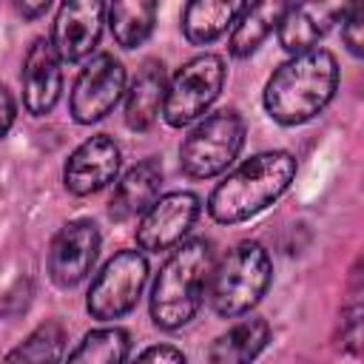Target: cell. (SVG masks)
Returning a JSON list of instances; mask_svg holds the SVG:
<instances>
[{
  "mask_svg": "<svg viewBox=\"0 0 364 364\" xmlns=\"http://www.w3.org/2000/svg\"><path fill=\"white\" fill-rule=\"evenodd\" d=\"M338 88V63L327 48H310L284 60L264 82V111L279 125H301L321 114Z\"/></svg>",
  "mask_w": 364,
  "mask_h": 364,
  "instance_id": "1",
  "label": "cell"
},
{
  "mask_svg": "<svg viewBox=\"0 0 364 364\" xmlns=\"http://www.w3.org/2000/svg\"><path fill=\"white\" fill-rule=\"evenodd\" d=\"M290 151H262L242 159L208 196V213L219 225H239L270 208L296 176Z\"/></svg>",
  "mask_w": 364,
  "mask_h": 364,
  "instance_id": "2",
  "label": "cell"
},
{
  "mask_svg": "<svg viewBox=\"0 0 364 364\" xmlns=\"http://www.w3.org/2000/svg\"><path fill=\"white\" fill-rule=\"evenodd\" d=\"M213 267V247L196 236L171 250L151 287V321L159 330L185 327L202 307Z\"/></svg>",
  "mask_w": 364,
  "mask_h": 364,
  "instance_id": "3",
  "label": "cell"
},
{
  "mask_svg": "<svg viewBox=\"0 0 364 364\" xmlns=\"http://www.w3.org/2000/svg\"><path fill=\"white\" fill-rule=\"evenodd\" d=\"M273 279V264L267 250L253 242H236L213 267L208 279V299L216 316L222 318H236L250 313L262 296L267 293Z\"/></svg>",
  "mask_w": 364,
  "mask_h": 364,
  "instance_id": "4",
  "label": "cell"
},
{
  "mask_svg": "<svg viewBox=\"0 0 364 364\" xmlns=\"http://www.w3.org/2000/svg\"><path fill=\"white\" fill-rule=\"evenodd\" d=\"M245 145V119L233 108H222L199 119L179 145V165L193 179L219 176L233 165Z\"/></svg>",
  "mask_w": 364,
  "mask_h": 364,
  "instance_id": "5",
  "label": "cell"
},
{
  "mask_svg": "<svg viewBox=\"0 0 364 364\" xmlns=\"http://www.w3.org/2000/svg\"><path fill=\"white\" fill-rule=\"evenodd\" d=\"M228 68L219 54H196L182 68L171 77L165 102H162V117L171 128H182L196 122L208 108L216 102L222 94Z\"/></svg>",
  "mask_w": 364,
  "mask_h": 364,
  "instance_id": "6",
  "label": "cell"
},
{
  "mask_svg": "<svg viewBox=\"0 0 364 364\" xmlns=\"http://www.w3.org/2000/svg\"><path fill=\"white\" fill-rule=\"evenodd\" d=\"M145 282H148V259L142 256V250H119L94 276L85 296V310L91 313V318L100 321L122 318L136 307Z\"/></svg>",
  "mask_w": 364,
  "mask_h": 364,
  "instance_id": "7",
  "label": "cell"
},
{
  "mask_svg": "<svg viewBox=\"0 0 364 364\" xmlns=\"http://www.w3.org/2000/svg\"><path fill=\"white\" fill-rule=\"evenodd\" d=\"M122 94H125V65L114 54L102 51L91 57L80 71L68 97V111L80 125H91L108 117L122 100Z\"/></svg>",
  "mask_w": 364,
  "mask_h": 364,
  "instance_id": "8",
  "label": "cell"
},
{
  "mask_svg": "<svg viewBox=\"0 0 364 364\" xmlns=\"http://www.w3.org/2000/svg\"><path fill=\"white\" fill-rule=\"evenodd\" d=\"M199 196L193 191H171L159 196L136 225V245L148 253L173 250L185 242L193 222L199 219Z\"/></svg>",
  "mask_w": 364,
  "mask_h": 364,
  "instance_id": "9",
  "label": "cell"
},
{
  "mask_svg": "<svg viewBox=\"0 0 364 364\" xmlns=\"http://www.w3.org/2000/svg\"><path fill=\"white\" fill-rule=\"evenodd\" d=\"M100 228L91 219L65 222L48 247V276L57 287H77L100 256Z\"/></svg>",
  "mask_w": 364,
  "mask_h": 364,
  "instance_id": "10",
  "label": "cell"
},
{
  "mask_svg": "<svg viewBox=\"0 0 364 364\" xmlns=\"http://www.w3.org/2000/svg\"><path fill=\"white\" fill-rule=\"evenodd\" d=\"M119 165H122L119 145L108 134H94L68 154L63 165V185L74 196L97 193L117 179Z\"/></svg>",
  "mask_w": 364,
  "mask_h": 364,
  "instance_id": "11",
  "label": "cell"
},
{
  "mask_svg": "<svg viewBox=\"0 0 364 364\" xmlns=\"http://www.w3.org/2000/svg\"><path fill=\"white\" fill-rule=\"evenodd\" d=\"M105 23V3L100 0H68L57 9L51 26V46L63 63L85 60L102 34Z\"/></svg>",
  "mask_w": 364,
  "mask_h": 364,
  "instance_id": "12",
  "label": "cell"
},
{
  "mask_svg": "<svg viewBox=\"0 0 364 364\" xmlns=\"http://www.w3.org/2000/svg\"><path fill=\"white\" fill-rule=\"evenodd\" d=\"M20 88H23V108L31 117L48 114L63 91V60L57 57L48 37H37L26 57L20 71Z\"/></svg>",
  "mask_w": 364,
  "mask_h": 364,
  "instance_id": "13",
  "label": "cell"
},
{
  "mask_svg": "<svg viewBox=\"0 0 364 364\" xmlns=\"http://www.w3.org/2000/svg\"><path fill=\"white\" fill-rule=\"evenodd\" d=\"M347 3H299V6H287L276 34H279V46L290 54H301L316 48V43L341 20Z\"/></svg>",
  "mask_w": 364,
  "mask_h": 364,
  "instance_id": "14",
  "label": "cell"
},
{
  "mask_svg": "<svg viewBox=\"0 0 364 364\" xmlns=\"http://www.w3.org/2000/svg\"><path fill=\"white\" fill-rule=\"evenodd\" d=\"M159 188H162V165L148 156L142 162H136L134 168H128L117 188L114 196L108 202V213L114 222H128L142 216L156 199H159Z\"/></svg>",
  "mask_w": 364,
  "mask_h": 364,
  "instance_id": "15",
  "label": "cell"
},
{
  "mask_svg": "<svg viewBox=\"0 0 364 364\" xmlns=\"http://www.w3.org/2000/svg\"><path fill=\"white\" fill-rule=\"evenodd\" d=\"M165 91H168L165 65L156 60L142 63L131 88L125 91V125L131 131H148L162 114Z\"/></svg>",
  "mask_w": 364,
  "mask_h": 364,
  "instance_id": "16",
  "label": "cell"
},
{
  "mask_svg": "<svg viewBox=\"0 0 364 364\" xmlns=\"http://www.w3.org/2000/svg\"><path fill=\"white\" fill-rule=\"evenodd\" d=\"M270 341V324L264 318H242L219 333L208 347V364H253Z\"/></svg>",
  "mask_w": 364,
  "mask_h": 364,
  "instance_id": "17",
  "label": "cell"
},
{
  "mask_svg": "<svg viewBox=\"0 0 364 364\" xmlns=\"http://www.w3.org/2000/svg\"><path fill=\"white\" fill-rule=\"evenodd\" d=\"M247 3L236 0H191L182 9V34L191 46H208L222 37Z\"/></svg>",
  "mask_w": 364,
  "mask_h": 364,
  "instance_id": "18",
  "label": "cell"
},
{
  "mask_svg": "<svg viewBox=\"0 0 364 364\" xmlns=\"http://www.w3.org/2000/svg\"><path fill=\"white\" fill-rule=\"evenodd\" d=\"M287 6L290 3H284V0H267V3L245 6V11L233 23V31H230V40H228V51L233 57H239V60L250 57L267 40V34L279 26V20H282Z\"/></svg>",
  "mask_w": 364,
  "mask_h": 364,
  "instance_id": "19",
  "label": "cell"
},
{
  "mask_svg": "<svg viewBox=\"0 0 364 364\" xmlns=\"http://www.w3.org/2000/svg\"><path fill=\"white\" fill-rule=\"evenodd\" d=\"M105 17H108V26H111V34H114L117 46L136 48L154 31L156 3H145V0L111 3V6H105Z\"/></svg>",
  "mask_w": 364,
  "mask_h": 364,
  "instance_id": "20",
  "label": "cell"
},
{
  "mask_svg": "<svg viewBox=\"0 0 364 364\" xmlns=\"http://www.w3.org/2000/svg\"><path fill=\"white\" fill-rule=\"evenodd\" d=\"M131 353V336L122 327H97L77 341L65 364H125Z\"/></svg>",
  "mask_w": 364,
  "mask_h": 364,
  "instance_id": "21",
  "label": "cell"
},
{
  "mask_svg": "<svg viewBox=\"0 0 364 364\" xmlns=\"http://www.w3.org/2000/svg\"><path fill=\"white\" fill-rule=\"evenodd\" d=\"M65 353V330L60 321L37 324L20 344H14L3 364H60Z\"/></svg>",
  "mask_w": 364,
  "mask_h": 364,
  "instance_id": "22",
  "label": "cell"
},
{
  "mask_svg": "<svg viewBox=\"0 0 364 364\" xmlns=\"http://www.w3.org/2000/svg\"><path fill=\"white\" fill-rule=\"evenodd\" d=\"M361 259L353 264L350 270V282H347V301L341 304V341L338 347L350 355H358V347H361Z\"/></svg>",
  "mask_w": 364,
  "mask_h": 364,
  "instance_id": "23",
  "label": "cell"
},
{
  "mask_svg": "<svg viewBox=\"0 0 364 364\" xmlns=\"http://www.w3.org/2000/svg\"><path fill=\"white\" fill-rule=\"evenodd\" d=\"M341 40L353 57L364 54V6L361 3H347L341 14Z\"/></svg>",
  "mask_w": 364,
  "mask_h": 364,
  "instance_id": "24",
  "label": "cell"
},
{
  "mask_svg": "<svg viewBox=\"0 0 364 364\" xmlns=\"http://www.w3.org/2000/svg\"><path fill=\"white\" fill-rule=\"evenodd\" d=\"M131 364H188V358L173 344H154V347H145Z\"/></svg>",
  "mask_w": 364,
  "mask_h": 364,
  "instance_id": "25",
  "label": "cell"
},
{
  "mask_svg": "<svg viewBox=\"0 0 364 364\" xmlns=\"http://www.w3.org/2000/svg\"><path fill=\"white\" fill-rule=\"evenodd\" d=\"M14 117H17V102H14L11 91L6 85H0V142L9 134V128L14 125Z\"/></svg>",
  "mask_w": 364,
  "mask_h": 364,
  "instance_id": "26",
  "label": "cell"
},
{
  "mask_svg": "<svg viewBox=\"0 0 364 364\" xmlns=\"http://www.w3.org/2000/svg\"><path fill=\"white\" fill-rule=\"evenodd\" d=\"M48 9H51L48 0H40V3H26V0H23V3H17V11H20L26 20H37V17L46 14Z\"/></svg>",
  "mask_w": 364,
  "mask_h": 364,
  "instance_id": "27",
  "label": "cell"
}]
</instances>
